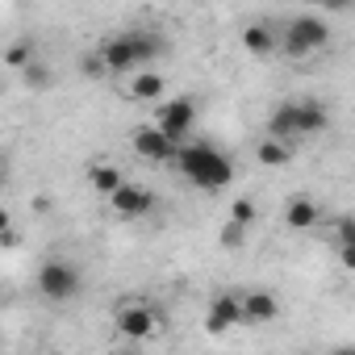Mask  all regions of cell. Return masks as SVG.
Returning a JSON list of instances; mask_svg holds the SVG:
<instances>
[{"mask_svg": "<svg viewBox=\"0 0 355 355\" xmlns=\"http://www.w3.org/2000/svg\"><path fill=\"white\" fill-rule=\"evenodd\" d=\"M175 163H180V171L189 175L197 189H226V184L234 180L230 155H222L218 146H205V142L180 146V150H175Z\"/></svg>", "mask_w": 355, "mask_h": 355, "instance_id": "6da1fadb", "label": "cell"}, {"mask_svg": "<svg viewBox=\"0 0 355 355\" xmlns=\"http://www.w3.org/2000/svg\"><path fill=\"white\" fill-rule=\"evenodd\" d=\"M326 42H330V30H326V21L313 17V13H297V17L284 26V34H276V46H280L288 59H305V55L322 51Z\"/></svg>", "mask_w": 355, "mask_h": 355, "instance_id": "7a4b0ae2", "label": "cell"}, {"mask_svg": "<svg viewBox=\"0 0 355 355\" xmlns=\"http://www.w3.org/2000/svg\"><path fill=\"white\" fill-rule=\"evenodd\" d=\"M171 146L175 142H184L189 134H193V125H197V105L189 101V96H175V101H163L159 109H155V121H150Z\"/></svg>", "mask_w": 355, "mask_h": 355, "instance_id": "3957f363", "label": "cell"}, {"mask_svg": "<svg viewBox=\"0 0 355 355\" xmlns=\"http://www.w3.org/2000/svg\"><path fill=\"white\" fill-rule=\"evenodd\" d=\"M38 293H42L46 301H55V305L71 301V297L80 293V272H76V263H67V259H46V263L38 268Z\"/></svg>", "mask_w": 355, "mask_h": 355, "instance_id": "277c9868", "label": "cell"}, {"mask_svg": "<svg viewBox=\"0 0 355 355\" xmlns=\"http://www.w3.org/2000/svg\"><path fill=\"white\" fill-rule=\"evenodd\" d=\"M117 334L121 338H130V343H146V338H155L159 334V313L150 309V305H142V301H125V305H117Z\"/></svg>", "mask_w": 355, "mask_h": 355, "instance_id": "5b68a950", "label": "cell"}, {"mask_svg": "<svg viewBox=\"0 0 355 355\" xmlns=\"http://www.w3.org/2000/svg\"><path fill=\"white\" fill-rule=\"evenodd\" d=\"M101 59H105V71H117V76L142 67V59H138V34H134V30H121V34L105 38Z\"/></svg>", "mask_w": 355, "mask_h": 355, "instance_id": "8992f818", "label": "cell"}, {"mask_svg": "<svg viewBox=\"0 0 355 355\" xmlns=\"http://www.w3.org/2000/svg\"><path fill=\"white\" fill-rule=\"evenodd\" d=\"M130 142H134V150H138L142 159H150V163H167V159H175V146H171L150 121H146V125H134Z\"/></svg>", "mask_w": 355, "mask_h": 355, "instance_id": "52a82bcc", "label": "cell"}, {"mask_svg": "<svg viewBox=\"0 0 355 355\" xmlns=\"http://www.w3.org/2000/svg\"><path fill=\"white\" fill-rule=\"evenodd\" d=\"M243 318H239V297L234 293H218L214 301H209V313H205V334H214V338H222L230 326H239Z\"/></svg>", "mask_w": 355, "mask_h": 355, "instance_id": "ba28073f", "label": "cell"}, {"mask_svg": "<svg viewBox=\"0 0 355 355\" xmlns=\"http://www.w3.org/2000/svg\"><path fill=\"white\" fill-rule=\"evenodd\" d=\"M109 205H113V214H121V218H142V214H150L155 209V197L142 189V184H121L113 197H109Z\"/></svg>", "mask_w": 355, "mask_h": 355, "instance_id": "9c48e42d", "label": "cell"}, {"mask_svg": "<svg viewBox=\"0 0 355 355\" xmlns=\"http://www.w3.org/2000/svg\"><path fill=\"white\" fill-rule=\"evenodd\" d=\"M280 313V301L268 293V288H255V293H247V297H239V318L247 322V326H259V322H272Z\"/></svg>", "mask_w": 355, "mask_h": 355, "instance_id": "30bf717a", "label": "cell"}, {"mask_svg": "<svg viewBox=\"0 0 355 355\" xmlns=\"http://www.w3.org/2000/svg\"><path fill=\"white\" fill-rule=\"evenodd\" d=\"M322 130H330V109L318 96H301L297 101V134L301 138H313Z\"/></svg>", "mask_w": 355, "mask_h": 355, "instance_id": "8fae6325", "label": "cell"}, {"mask_svg": "<svg viewBox=\"0 0 355 355\" xmlns=\"http://www.w3.org/2000/svg\"><path fill=\"white\" fill-rule=\"evenodd\" d=\"M318 222H322V209H318V201L309 193L288 197V205H284V226L288 230H313Z\"/></svg>", "mask_w": 355, "mask_h": 355, "instance_id": "7c38bea8", "label": "cell"}, {"mask_svg": "<svg viewBox=\"0 0 355 355\" xmlns=\"http://www.w3.org/2000/svg\"><path fill=\"white\" fill-rule=\"evenodd\" d=\"M268 138L276 142H288V138H301L297 134V101H280L268 117Z\"/></svg>", "mask_w": 355, "mask_h": 355, "instance_id": "4fadbf2b", "label": "cell"}, {"mask_svg": "<svg viewBox=\"0 0 355 355\" xmlns=\"http://www.w3.org/2000/svg\"><path fill=\"white\" fill-rule=\"evenodd\" d=\"M88 184H92L101 197H113V193L125 184V175H121V167H113V163H92V167H88Z\"/></svg>", "mask_w": 355, "mask_h": 355, "instance_id": "5bb4252c", "label": "cell"}, {"mask_svg": "<svg viewBox=\"0 0 355 355\" xmlns=\"http://www.w3.org/2000/svg\"><path fill=\"white\" fill-rule=\"evenodd\" d=\"M163 92H167V84H163V76L159 71H138L134 76V84H130V96L134 101H163Z\"/></svg>", "mask_w": 355, "mask_h": 355, "instance_id": "9a60e30c", "label": "cell"}, {"mask_svg": "<svg viewBox=\"0 0 355 355\" xmlns=\"http://www.w3.org/2000/svg\"><path fill=\"white\" fill-rule=\"evenodd\" d=\"M243 46H247L251 55H272V51H276V34H272V26H263V21L247 26V30H243Z\"/></svg>", "mask_w": 355, "mask_h": 355, "instance_id": "2e32d148", "label": "cell"}, {"mask_svg": "<svg viewBox=\"0 0 355 355\" xmlns=\"http://www.w3.org/2000/svg\"><path fill=\"white\" fill-rule=\"evenodd\" d=\"M255 159H259L263 167H284V163L293 159V146H288V142H276V138H263V142L255 146Z\"/></svg>", "mask_w": 355, "mask_h": 355, "instance_id": "e0dca14e", "label": "cell"}, {"mask_svg": "<svg viewBox=\"0 0 355 355\" xmlns=\"http://www.w3.org/2000/svg\"><path fill=\"white\" fill-rule=\"evenodd\" d=\"M34 63V42L30 38H17V42H9V51H5V67H13V71H26Z\"/></svg>", "mask_w": 355, "mask_h": 355, "instance_id": "ac0fdd59", "label": "cell"}, {"mask_svg": "<svg viewBox=\"0 0 355 355\" xmlns=\"http://www.w3.org/2000/svg\"><path fill=\"white\" fill-rule=\"evenodd\" d=\"M230 222H234V226H247V230H251V226L259 222V205H255L251 197H239V201H230Z\"/></svg>", "mask_w": 355, "mask_h": 355, "instance_id": "d6986e66", "label": "cell"}, {"mask_svg": "<svg viewBox=\"0 0 355 355\" xmlns=\"http://www.w3.org/2000/svg\"><path fill=\"white\" fill-rule=\"evenodd\" d=\"M21 80H26V84H30L34 92H42V88H51V84H55V76H51V71H46L42 63H38V59H34V63H30V67L21 71Z\"/></svg>", "mask_w": 355, "mask_h": 355, "instance_id": "ffe728a7", "label": "cell"}, {"mask_svg": "<svg viewBox=\"0 0 355 355\" xmlns=\"http://www.w3.org/2000/svg\"><path fill=\"white\" fill-rule=\"evenodd\" d=\"M218 243H222L226 251H239V247L247 243V226H234V222H226V226L218 230Z\"/></svg>", "mask_w": 355, "mask_h": 355, "instance_id": "44dd1931", "label": "cell"}, {"mask_svg": "<svg viewBox=\"0 0 355 355\" xmlns=\"http://www.w3.org/2000/svg\"><path fill=\"white\" fill-rule=\"evenodd\" d=\"M80 71H84L88 80H101V76H109V71H105V59H101V51H96V55H84V59H80Z\"/></svg>", "mask_w": 355, "mask_h": 355, "instance_id": "7402d4cb", "label": "cell"}, {"mask_svg": "<svg viewBox=\"0 0 355 355\" xmlns=\"http://www.w3.org/2000/svg\"><path fill=\"white\" fill-rule=\"evenodd\" d=\"M338 243H343V247H351V243H355V222H351V218H343V222H338Z\"/></svg>", "mask_w": 355, "mask_h": 355, "instance_id": "603a6c76", "label": "cell"}, {"mask_svg": "<svg viewBox=\"0 0 355 355\" xmlns=\"http://www.w3.org/2000/svg\"><path fill=\"white\" fill-rule=\"evenodd\" d=\"M9 230H13V226H9V214L0 209V234H9Z\"/></svg>", "mask_w": 355, "mask_h": 355, "instance_id": "cb8c5ba5", "label": "cell"}, {"mask_svg": "<svg viewBox=\"0 0 355 355\" xmlns=\"http://www.w3.org/2000/svg\"><path fill=\"white\" fill-rule=\"evenodd\" d=\"M5 163H9V155H0V184H5V175H9V167H5Z\"/></svg>", "mask_w": 355, "mask_h": 355, "instance_id": "d4e9b609", "label": "cell"}, {"mask_svg": "<svg viewBox=\"0 0 355 355\" xmlns=\"http://www.w3.org/2000/svg\"><path fill=\"white\" fill-rule=\"evenodd\" d=\"M334 355H355V347H338V351H334Z\"/></svg>", "mask_w": 355, "mask_h": 355, "instance_id": "484cf974", "label": "cell"}, {"mask_svg": "<svg viewBox=\"0 0 355 355\" xmlns=\"http://www.w3.org/2000/svg\"><path fill=\"white\" fill-rule=\"evenodd\" d=\"M117 355H138V351H117Z\"/></svg>", "mask_w": 355, "mask_h": 355, "instance_id": "4316f807", "label": "cell"}]
</instances>
